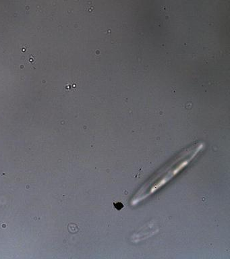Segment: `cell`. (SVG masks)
Masks as SVG:
<instances>
[{"label":"cell","instance_id":"1","mask_svg":"<svg viewBox=\"0 0 230 259\" xmlns=\"http://www.w3.org/2000/svg\"><path fill=\"white\" fill-rule=\"evenodd\" d=\"M203 147V143H199L181 151L172 161L159 170V172L155 174L153 177L149 179L148 182L138 190L131 200V204L134 205L139 203L156 192L159 188L166 184L169 180L172 179L179 171L191 163L196 156L201 152Z\"/></svg>","mask_w":230,"mask_h":259}]
</instances>
